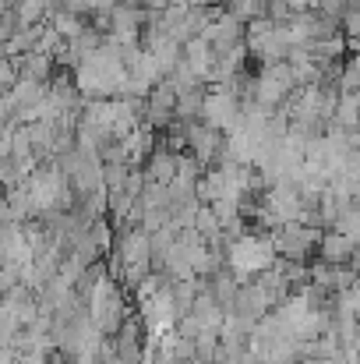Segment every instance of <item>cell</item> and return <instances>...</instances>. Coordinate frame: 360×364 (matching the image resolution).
<instances>
[{"label": "cell", "instance_id": "cell-1", "mask_svg": "<svg viewBox=\"0 0 360 364\" xmlns=\"http://www.w3.org/2000/svg\"><path fill=\"white\" fill-rule=\"evenodd\" d=\"M276 262H279V247H276L272 230H247V234H240V237L227 244V265L237 272L244 283L261 276Z\"/></svg>", "mask_w": 360, "mask_h": 364}, {"label": "cell", "instance_id": "cell-2", "mask_svg": "<svg viewBox=\"0 0 360 364\" xmlns=\"http://www.w3.org/2000/svg\"><path fill=\"white\" fill-rule=\"evenodd\" d=\"M322 234L325 230H318V227H311L304 220H293V223H283L279 230H272L276 247H279V258H297V262H307L311 251H318Z\"/></svg>", "mask_w": 360, "mask_h": 364}, {"label": "cell", "instance_id": "cell-3", "mask_svg": "<svg viewBox=\"0 0 360 364\" xmlns=\"http://www.w3.org/2000/svg\"><path fill=\"white\" fill-rule=\"evenodd\" d=\"M354 251H357V237H350L343 230H325L322 234V244H318L322 262H354Z\"/></svg>", "mask_w": 360, "mask_h": 364}, {"label": "cell", "instance_id": "cell-4", "mask_svg": "<svg viewBox=\"0 0 360 364\" xmlns=\"http://www.w3.org/2000/svg\"><path fill=\"white\" fill-rule=\"evenodd\" d=\"M343 36H347V43L360 50V0L350 4V11H347V18H343Z\"/></svg>", "mask_w": 360, "mask_h": 364}, {"label": "cell", "instance_id": "cell-5", "mask_svg": "<svg viewBox=\"0 0 360 364\" xmlns=\"http://www.w3.org/2000/svg\"><path fill=\"white\" fill-rule=\"evenodd\" d=\"M354 269L360 272V241H357V251H354Z\"/></svg>", "mask_w": 360, "mask_h": 364}]
</instances>
